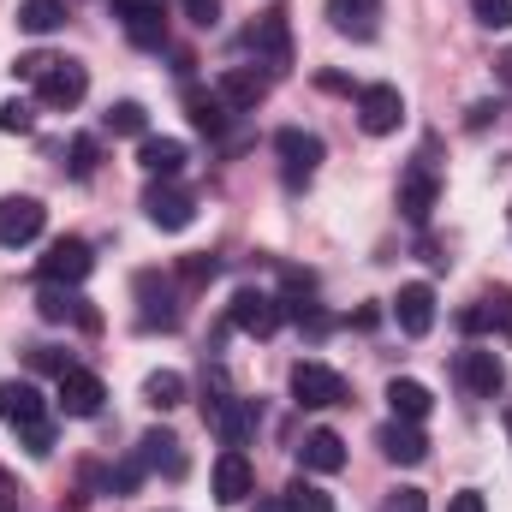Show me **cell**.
I'll list each match as a JSON object with an SVG mask.
<instances>
[{
    "label": "cell",
    "mask_w": 512,
    "mask_h": 512,
    "mask_svg": "<svg viewBox=\"0 0 512 512\" xmlns=\"http://www.w3.org/2000/svg\"><path fill=\"white\" fill-rule=\"evenodd\" d=\"M0 423H12L24 435V447L36 459L54 453V423H48V399L36 393L30 382H0Z\"/></svg>",
    "instance_id": "obj_1"
},
{
    "label": "cell",
    "mask_w": 512,
    "mask_h": 512,
    "mask_svg": "<svg viewBox=\"0 0 512 512\" xmlns=\"http://www.w3.org/2000/svg\"><path fill=\"white\" fill-rule=\"evenodd\" d=\"M245 48L256 54V66L286 72V66H292V12H286V6L256 12V24L245 30Z\"/></svg>",
    "instance_id": "obj_2"
},
{
    "label": "cell",
    "mask_w": 512,
    "mask_h": 512,
    "mask_svg": "<svg viewBox=\"0 0 512 512\" xmlns=\"http://www.w3.org/2000/svg\"><path fill=\"white\" fill-rule=\"evenodd\" d=\"M131 292H137V328H179V322H185L179 292H173V280H167V274L143 268V274L131 280Z\"/></svg>",
    "instance_id": "obj_3"
},
{
    "label": "cell",
    "mask_w": 512,
    "mask_h": 512,
    "mask_svg": "<svg viewBox=\"0 0 512 512\" xmlns=\"http://www.w3.org/2000/svg\"><path fill=\"white\" fill-rule=\"evenodd\" d=\"M292 399L304 411H328V405H346V376L316 364V358H298L292 364Z\"/></svg>",
    "instance_id": "obj_4"
},
{
    "label": "cell",
    "mask_w": 512,
    "mask_h": 512,
    "mask_svg": "<svg viewBox=\"0 0 512 512\" xmlns=\"http://www.w3.org/2000/svg\"><path fill=\"white\" fill-rule=\"evenodd\" d=\"M143 215H149L161 233H185V227L197 221V197H191L185 185H173V179H155V185L143 191Z\"/></svg>",
    "instance_id": "obj_5"
},
{
    "label": "cell",
    "mask_w": 512,
    "mask_h": 512,
    "mask_svg": "<svg viewBox=\"0 0 512 512\" xmlns=\"http://www.w3.org/2000/svg\"><path fill=\"white\" fill-rule=\"evenodd\" d=\"M203 417L215 423V435H221L227 447H245V441L256 435V423H262L256 399H239V393H215V399H203Z\"/></svg>",
    "instance_id": "obj_6"
},
{
    "label": "cell",
    "mask_w": 512,
    "mask_h": 512,
    "mask_svg": "<svg viewBox=\"0 0 512 512\" xmlns=\"http://www.w3.org/2000/svg\"><path fill=\"white\" fill-rule=\"evenodd\" d=\"M274 155H280V179L298 191V185H310V173L322 167V137H316V131L286 126L280 137H274Z\"/></svg>",
    "instance_id": "obj_7"
},
{
    "label": "cell",
    "mask_w": 512,
    "mask_h": 512,
    "mask_svg": "<svg viewBox=\"0 0 512 512\" xmlns=\"http://www.w3.org/2000/svg\"><path fill=\"white\" fill-rule=\"evenodd\" d=\"M90 268H96V251H90L84 239H54L48 256L36 262L42 286H78V280H90Z\"/></svg>",
    "instance_id": "obj_8"
},
{
    "label": "cell",
    "mask_w": 512,
    "mask_h": 512,
    "mask_svg": "<svg viewBox=\"0 0 512 512\" xmlns=\"http://www.w3.org/2000/svg\"><path fill=\"white\" fill-rule=\"evenodd\" d=\"M227 316H233V328H239V334H256V340H268V334L286 322L280 298H274V292H256V286H239V292H233Z\"/></svg>",
    "instance_id": "obj_9"
},
{
    "label": "cell",
    "mask_w": 512,
    "mask_h": 512,
    "mask_svg": "<svg viewBox=\"0 0 512 512\" xmlns=\"http://www.w3.org/2000/svg\"><path fill=\"white\" fill-rule=\"evenodd\" d=\"M84 96H90V72H84L78 60H54V66L36 78V102H42V108H60V114H66V108H78Z\"/></svg>",
    "instance_id": "obj_10"
},
{
    "label": "cell",
    "mask_w": 512,
    "mask_h": 512,
    "mask_svg": "<svg viewBox=\"0 0 512 512\" xmlns=\"http://www.w3.org/2000/svg\"><path fill=\"white\" fill-rule=\"evenodd\" d=\"M54 399H60V411H66V417H96V411H102V399H108V387H102L96 370L66 364V370L54 376Z\"/></svg>",
    "instance_id": "obj_11"
},
{
    "label": "cell",
    "mask_w": 512,
    "mask_h": 512,
    "mask_svg": "<svg viewBox=\"0 0 512 512\" xmlns=\"http://www.w3.org/2000/svg\"><path fill=\"white\" fill-rule=\"evenodd\" d=\"M358 126L370 131V137H393V131L405 126V96L393 84H364L358 90Z\"/></svg>",
    "instance_id": "obj_12"
},
{
    "label": "cell",
    "mask_w": 512,
    "mask_h": 512,
    "mask_svg": "<svg viewBox=\"0 0 512 512\" xmlns=\"http://www.w3.org/2000/svg\"><path fill=\"white\" fill-rule=\"evenodd\" d=\"M42 227H48V209L36 197H0V251L42 239Z\"/></svg>",
    "instance_id": "obj_13"
},
{
    "label": "cell",
    "mask_w": 512,
    "mask_h": 512,
    "mask_svg": "<svg viewBox=\"0 0 512 512\" xmlns=\"http://www.w3.org/2000/svg\"><path fill=\"white\" fill-rule=\"evenodd\" d=\"M459 387L471 393V399H501V387H507V364L495 358V352H483V346H471V352H459Z\"/></svg>",
    "instance_id": "obj_14"
},
{
    "label": "cell",
    "mask_w": 512,
    "mask_h": 512,
    "mask_svg": "<svg viewBox=\"0 0 512 512\" xmlns=\"http://www.w3.org/2000/svg\"><path fill=\"white\" fill-rule=\"evenodd\" d=\"M393 322H399L411 340H423V334L435 328V286H429V280H405L399 298H393Z\"/></svg>",
    "instance_id": "obj_15"
},
{
    "label": "cell",
    "mask_w": 512,
    "mask_h": 512,
    "mask_svg": "<svg viewBox=\"0 0 512 512\" xmlns=\"http://www.w3.org/2000/svg\"><path fill=\"white\" fill-rule=\"evenodd\" d=\"M251 489H256L251 459H245L239 447H227V453L215 459V501H221V507H245V501H251Z\"/></svg>",
    "instance_id": "obj_16"
},
{
    "label": "cell",
    "mask_w": 512,
    "mask_h": 512,
    "mask_svg": "<svg viewBox=\"0 0 512 512\" xmlns=\"http://www.w3.org/2000/svg\"><path fill=\"white\" fill-rule=\"evenodd\" d=\"M459 328H465V334H489V328H495L501 340H512V292L495 286L489 298H477L471 310H459Z\"/></svg>",
    "instance_id": "obj_17"
},
{
    "label": "cell",
    "mask_w": 512,
    "mask_h": 512,
    "mask_svg": "<svg viewBox=\"0 0 512 512\" xmlns=\"http://www.w3.org/2000/svg\"><path fill=\"white\" fill-rule=\"evenodd\" d=\"M36 310H42V322H78V328H102V316L90 310V298H78V286H42Z\"/></svg>",
    "instance_id": "obj_18"
},
{
    "label": "cell",
    "mask_w": 512,
    "mask_h": 512,
    "mask_svg": "<svg viewBox=\"0 0 512 512\" xmlns=\"http://www.w3.org/2000/svg\"><path fill=\"white\" fill-rule=\"evenodd\" d=\"M435 197H441V179H435L429 167H411V173L399 179V215H405L411 227H423V221H429Z\"/></svg>",
    "instance_id": "obj_19"
},
{
    "label": "cell",
    "mask_w": 512,
    "mask_h": 512,
    "mask_svg": "<svg viewBox=\"0 0 512 512\" xmlns=\"http://www.w3.org/2000/svg\"><path fill=\"white\" fill-rule=\"evenodd\" d=\"M328 24L352 42H370L382 24V0H328Z\"/></svg>",
    "instance_id": "obj_20"
},
{
    "label": "cell",
    "mask_w": 512,
    "mask_h": 512,
    "mask_svg": "<svg viewBox=\"0 0 512 512\" xmlns=\"http://www.w3.org/2000/svg\"><path fill=\"white\" fill-rule=\"evenodd\" d=\"M137 459L149 465V471H161V477H185V447H179V435L173 429H149L143 441H137Z\"/></svg>",
    "instance_id": "obj_21"
},
{
    "label": "cell",
    "mask_w": 512,
    "mask_h": 512,
    "mask_svg": "<svg viewBox=\"0 0 512 512\" xmlns=\"http://www.w3.org/2000/svg\"><path fill=\"white\" fill-rule=\"evenodd\" d=\"M298 459H304V471L334 477V471H346V441H340L334 429H310V435L298 441Z\"/></svg>",
    "instance_id": "obj_22"
},
{
    "label": "cell",
    "mask_w": 512,
    "mask_h": 512,
    "mask_svg": "<svg viewBox=\"0 0 512 512\" xmlns=\"http://www.w3.org/2000/svg\"><path fill=\"white\" fill-rule=\"evenodd\" d=\"M376 441H382V453L393 465H423V459H429V435H423L417 423H399V417H393Z\"/></svg>",
    "instance_id": "obj_23"
},
{
    "label": "cell",
    "mask_w": 512,
    "mask_h": 512,
    "mask_svg": "<svg viewBox=\"0 0 512 512\" xmlns=\"http://www.w3.org/2000/svg\"><path fill=\"white\" fill-rule=\"evenodd\" d=\"M137 167H143L149 179H173V173L185 167V143H179V137H143V143H137Z\"/></svg>",
    "instance_id": "obj_24"
},
{
    "label": "cell",
    "mask_w": 512,
    "mask_h": 512,
    "mask_svg": "<svg viewBox=\"0 0 512 512\" xmlns=\"http://www.w3.org/2000/svg\"><path fill=\"white\" fill-rule=\"evenodd\" d=\"M387 405H393L399 423H423V417L435 411V393L423 382H411V376H393V382H387Z\"/></svg>",
    "instance_id": "obj_25"
},
{
    "label": "cell",
    "mask_w": 512,
    "mask_h": 512,
    "mask_svg": "<svg viewBox=\"0 0 512 512\" xmlns=\"http://www.w3.org/2000/svg\"><path fill=\"white\" fill-rule=\"evenodd\" d=\"M185 114H191V126L203 131V137H221L233 108L221 102V90H185Z\"/></svg>",
    "instance_id": "obj_26"
},
{
    "label": "cell",
    "mask_w": 512,
    "mask_h": 512,
    "mask_svg": "<svg viewBox=\"0 0 512 512\" xmlns=\"http://www.w3.org/2000/svg\"><path fill=\"white\" fill-rule=\"evenodd\" d=\"M268 96V78L251 72V66H233V72H221V102L227 108H256Z\"/></svg>",
    "instance_id": "obj_27"
},
{
    "label": "cell",
    "mask_w": 512,
    "mask_h": 512,
    "mask_svg": "<svg viewBox=\"0 0 512 512\" xmlns=\"http://www.w3.org/2000/svg\"><path fill=\"white\" fill-rule=\"evenodd\" d=\"M66 24V0H18V30L24 36H54Z\"/></svg>",
    "instance_id": "obj_28"
},
{
    "label": "cell",
    "mask_w": 512,
    "mask_h": 512,
    "mask_svg": "<svg viewBox=\"0 0 512 512\" xmlns=\"http://www.w3.org/2000/svg\"><path fill=\"white\" fill-rule=\"evenodd\" d=\"M143 399H149L155 411H173V405H185V376H179V370H155V376L143 382Z\"/></svg>",
    "instance_id": "obj_29"
},
{
    "label": "cell",
    "mask_w": 512,
    "mask_h": 512,
    "mask_svg": "<svg viewBox=\"0 0 512 512\" xmlns=\"http://www.w3.org/2000/svg\"><path fill=\"white\" fill-rule=\"evenodd\" d=\"M108 131H114V137H143V131H149L143 102H114V108H108Z\"/></svg>",
    "instance_id": "obj_30"
},
{
    "label": "cell",
    "mask_w": 512,
    "mask_h": 512,
    "mask_svg": "<svg viewBox=\"0 0 512 512\" xmlns=\"http://www.w3.org/2000/svg\"><path fill=\"white\" fill-rule=\"evenodd\" d=\"M96 161H102V143L96 137H72V149H66L72 179H96Z\"/></svg>",
    "instance_id": "obj_31"
},
{
    "label": "cell",
    "mask_w": 512,
    "mask_h": 512,
    "mask_svg": "<svg viewBox=\"0 0 512 512\" xmlns=\"http://www.w3.org/2000/svg\"><path fill=\"white\" fill-rule=\"evenodd\" d=\"M286 507L292 512H334V495H322L316 483L298 477V483H286Z\"/></svg>",
    "instance_id": "obj_32"
},
{
    "label": "cell",
    "mask_w": 512,
    "mask_h": 512,
    "mask_svg": "<svg viewBox=\"0 0 512 512\" xmlns=\"http://www.w3.org/2000/svg\"><path fill=\"white\" fill-rule=\"evenodd\" d=\"M114 18H126V30L149 24V18H167V0H114Z\"/></svg>",
    "instance_id": "obj_33"
},
{
    "label": "cell",
    "mask_w": 512,
    "mask_h": 512,
    "mask_svg": "<svg viewBox=\"0 0 512 512\" xmlns=\"http://www.w3.org/2000/svg\"><path fill=\"white\" fill-rule=\"evenodd\" d=\"M215 274H221V262H215V256H203V251L179 262V280H185V286H209Z\"/></svg>",
    "instance_id": "obj_34"
},
{
    "label": "cell",
    "mask_w": 512,
    "mask_h": 512,
    "mask_svg": "<svg viewBox=\"0 0 512 512\" xmlns=\"http://www.w3.org/2000/svg\"><path fill=\"white\" fill-rule=\"evenodd\" d=\"M471 12H477V24H489V30H512V0H471Z\"/></svg>",
    "instance_id": "obj_35"
},
{
    "label": "cell",
    "mask_w": 512,
    "mask_h": 512,
    "mask_svg": "<svg viewBox=\"0 0 512 512\" xmlns=\"http://www.w3.org/2000/svg\"><path fill=\"white\" fill-rule=\"evenodd\" d=\"M30 126H36V108L30 102H0V131H18L24 137Z\"/></svg>",
    "instance_id": "obj_36"
},
{
    "label": "cell",
    "mask_w": 512,
    "mask_h": 512,
    "mask_svg": "<svg viewBox=\"0 0 512 512\" xmlns=\"http://www.w3.org/2000/svg\"><path fill=\"white\" fill-rule=\"evenodd\" d=\"M54 60H60V54H18V60H12V72H18L24 84H36V78H42Z\"/></svg>",
    "instance_id": "obj_37"
},
{
    "label": "cell",
    "mask_w": 512,
    "mask_h": 512,
    "mask_svg": "<svg viewBox=\"0 0 512 512\" xmlns=\"http://www.w3.org/2000/svg\"><path fill=\"white\" fill-rule=\"evenodd\" d=\"M143 471H149V465H143V459H126V465H120V471H114V495H131V489H137V483H143Z\"/></svg>",
    "instance_id": "obj_38"
},
{
    "label": "cell",
    "mask_w": 512,
    "mask_h": 512,
    "mask_svg": "<svg viewBox=\"0 0 512 512\" xmlns=\"http://www.w3.org/2000/svg\"><path fill=\"white\" fill-rule=\"evenodd\" d=\"M387 512H429V501H423V489H393Z\"/></svg>",
    "instance_id": "obj_39"
},
{
    "label": "cell",
    "mask_w": 512,
    "mask_h": 512,
    "mask_svg": "<svg viewBox=\"0 0 512 512\" xmlns=\"http://www.w3.org/2000/svg\"><path fill=\"white\" fill-rule=\"evenodd\" d=\"M185 12H191V24L215 30V18H221V0H185Z\"/></svg>",
    "instance_id": "obj_40"
},
{
    "label": "cell",
    "mask_w": 512,
    "mask_h": 512,
    "mask_svg": "<svg viewBox=\"0 0 512 512\" xmlns=\"http://www.w3.org/2000/svg\"><path fill=\"white\" fill-rule=\"evenodd\" d=\"M447 512H489V501L477 489H459V495H447Z\"/></svg>",
    "instance_id": "obj_41"
},
{
    "label": "cell",
    "mask_w": 512,
    "mask_h": 512,
    "mask_svg": "<svg viewBox=\"0 0 512 512\" xmlns=\"http://www.w3.org/2000/svg\"><path fill=\"white\" fill-rule=\"evenodd\" d=\"M30 364H36V370H54V376L66 370V358H60V352H48V346H36V352H30Z\"/></svg>",
    "instance_id": "obj_42"
},
{
    "label": "cell",
    "mask_w": 512,
    "mask_h": 512,
    "mask_svg": "<svg viewBox=\"0 0 512 512\" xmlns=\"http://www.w3.org/2000/svg\"><path fill=\"white\" fill-rule=\"evenodd\" d=\"M256 512H292V507H286V495H280V501H262Z\"/></svg>",
    "instance_id": "obj_43"
},
{
    "label": "cell",
    "mask_w": 512,
    "mask_h": 512,
    "mask_svg": "<svg viewBox=\"0 0 512 512\" xmlns=\"http://www.w3.org/2000/svg\"><path fill=\"white\" fill-rule=\"evenodd\" d=\"M501 78H507V84H512V54H507V60H501Z\"/></svg>",
    "instance_id": "obj_44"
},
{
    "label": "cell",
    "mask_w": 512,
    "mask_h": 512,
    "mask_svg": "<svg viewBox=\"0 0 512 512\" xmlns=\"http://www.w3.org/2000/svg\"><path fill=\"white\" fill-rule=\"evenodd\" d=\"M507 441H512V405H507Z\"/></svg>",
    "instance_id": "obj_45"
}]
</instances>
